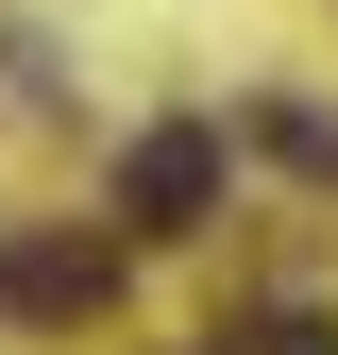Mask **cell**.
I'll list each match as a JSON object with an SVG mask.
<instances>
[{"label": "cell", "mask_w": 338, "mask_h": 355, "mask_svg": "<svg viewBox=\"0 0 338 355\" xmlns=\"http://www.w3.org/2000/svg\"><path fill=\"white\" fill-rule=\"evenodd\" d=\"M203 355H338V322H305V304H271V322H237V338H203Z\"/></svg>", "instance_id": "obj_4"}, {"label": "cell", "mask_w": 338, "mask_h": 355, "mask_svg": "<svg viewBox=\"0 0 338 355\" xmlns=\"http://www.w3.org/2000/svg\"><path fill=\"white\" fill-rule=\"evenodd\" d=\"M0 304H34V322H102V304H118V254H102V237H0Z\"/></svg>", "instance_id": "obj_2"}, {"label": "cell", "mask_w": 338, "mask_h": 355, "mask_svg": "<svg viewBox=\"0 0 338 355\" xmlns=\"http://www.w3.org/2000/svg\"><path fill=\"white\" fill-rule=\"evenodd\" d=\"M254 153H287L305 187H338V119L321 102H254Z\"/></svg>", "instance_id": "obj_3"}, {"label": "cell", "mask_w": 338, "mask_h": 355, "mask_svg": "<svg viewBox=\"0 0 338 355\" xmlns=\"http://www.w3.org/2000/svg\"><path fill=\"white\" fill-rule=\"evenodd\" d=\"M220 187H237L220 119H152V136L118 153V220H136V237H203V220H220Z\"/></svg>", "instance_id": "obj_1"}]
</instances>
